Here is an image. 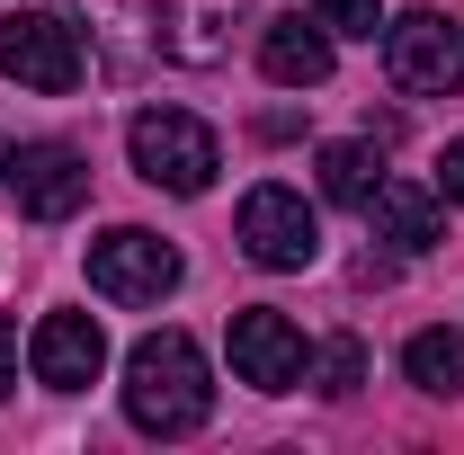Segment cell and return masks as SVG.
Returning <instances> with one entry per match:
<instances>
[{"label": "cell", "instance_id": "6da1fadb", "mask_svg": "<svg viewBox=\"0 0 464 455\" xmlns=\"http://www.w3.org/2000/svg\"><path fill=\"white\" fill-rule=\"evenodd\" d=\"M125 420L143 438H197L215 420V375H206V348L188 331H152L125 357Z\"/></svg>", "mask_w": 464, "mask_h": 455}, {"label": "cell", "instance_id": "7a4b0ae2", "mask_svg": "<svg viewBox=\"0 0 464 455\" xmlns=\"http://www.w3.org/2000/svg\"><path fill=\"white\" fill-rule=\"evenodd\" d=\"M125 152H134V170L152 179V188H170V197H206L215 170H224V143H215V125L188 108H143L125 125Z\"/></svg>", "mask_w": 464, "mask_h": 455}, {"label": "cell", "instance_id": "3957f363", "mask_svg": "<svg viewBox=\"0 0 464 455\" xmlns=\"http://www.w3.org/2000/svg\"><path fill=\"white\" fill-rule=\"evenodd\" d=\"M81 27L72 18H54V9H9L0 18V81H18V90H45V99H63V90H81Z\"/></svg>", "mask_w": 464, "mask_h": 455}, {"label": "cell", "instance_id": "277c9868", "mask_svg": "<svg viewBox=\"0 0 464 455\" xmlns=\"http://www.w3.org/2000/svg\"><path fill=\"white\" fill-rule=\"evenodd\" d=\"M384 63H393V81L420 90V99L464 90V18H447V9H411V18H393V27H384Z\"/></svg>", "mask_w": 464, "mask_h": 455}, {"label": "cell", "instance_id": "5b68a950", "mask_svg": "<svg viewBox=\"0 0 464 455\" xmlns=\"http://www.w3.org/2000/svg\"><path fill=\"white\" fill-rule=\"evenodd\" d=\"M90 286H99L108 304H161L179 286V250L161 232H143V224H116V232L90 241Z\"/></svg>", "mask_w": 464, "mask_h": 455}, {"label": "cell", "instance_id": "8992f818", "mask_svg": "<svg viewBox=\"0 0 464 455\" xmlns=\"http://www.w3.org/2000/svg\"><path fill=\"white\" fill-rule=\"evenodd\" d=\"M241 250L259 259V268H313L322 259V215L295 197V188H250L241 197Z\"/></svg>", "mask_w": 464, "mask_h": 455}, {"label": "cell", "instance_id": "52a82bcc", "mask_svg": "<svg viewBox=\"0 0 464 455\" xmlns=\"http://www.w3.org/2000/svg\"><path fill=\"white\" fill-rule=\"evenodd\" d=\"M304 366H313V348H304V331H295L286 313H268V304L232 313V375H241V384H259V393H295Z\"/></svg>", "mask_w": 464, "mask_h": 455}, {"label": "cell", "instance_id": "ba28073f", "mask_svg": "<svg viewBox=\"0 0 464 455\" xmlns=\"http://www.w3.org/2000/svg\"><path fill=\"white\" fill-rule=\"evenodd\" d=\"M9 197H18L27 224H63V215L90 206V161H81L72 143H27V152L9 161Z\"/></svg>", "mask_w": 464, "mask_h": 455}, {"label": "cell", "instance_id": "9c48e42d", "mask_svg": "<svg viewBox=\"0 0 464 455\" xmlns=\"http://www.w3.org/2000/svg\"><path fill=\"white\" fill-rule=\"evenodd\" d=\"M27 366H36L45 393H90V384L108 375V331H99L90 313H45L36 340H27Z\"/></svg>", "mask_w": 464, "mask_h": 455}, {"label": "cell", "instance_id": "30bf717a", "mask_svg": "<svg viewBox=\"0 0 464 455\" xmlns=\"http://www.w3.org/2000/svg\"><path fill=\"white\" fill-rule=\"evenodd\" d=\"M331 45H340V36H331L322 18H268V27H259V72H268L277 90H322L331 63H340Z\"/></svg>", "mask_w": 464, "mask_h": 455}, {"label": "cell", "instance_id": "8fae6325", "mask_svg": "<svg viewBox=\"0 0 464 455\" xmlns=\"http://www.w3.org/2000/svg\"><path fill=\"white\" fill-rule=\"evenodd\" d=\"M366 224L384 232L393 250H438V241H447L438 188H420V179H375V197H366Z\"/></svg>", "mask_w": 464, "mask_h": 455}, {"label": "cell", "instance_id": "7c38bea8", "mask_svg": "<svg viewBox=\"0 0 464 455\" xmlns=\"http://www.w3.org/2000/svg\"><path fill=\"white\" fill-rule=\"evenodd\" d=\"M72 9L99 27L108 72H143V63L161 54V0H72Z\"/></svg>", "mask_w": 464, "mask_h": 455}, {"label": "cell", "instance_id": "4fadbf2b", "mask_svg": "<svg viewBox=\"0 0 464 455\" xmlns=\"http://www.w3.org/2000/svg\"><path fill=\"white\" fill-rule=\"evenodd\" d=\"M402 375L420 384V393H464V331H411L402 348Z\"/></svg>", "mask_w": 464, "mask_h": 455}, {"label": "cell", "instance_id": "5bb4252c", "mask_svg": "<svg viewBox=\"0 0 464 455\" xmlns=\"http://www.w3.org/2000/svg\"><path fill=\"white\" fill-rule=\"evenodd\" d=\"M304 384H313V393H331V402H348L357 384H366V340H357V331H331V340L313 348Z\"/></svg>", "mask_w": 464, "mask_h": 455}, {"label": "cell", "instance_id": "9a60e30c", "mask_svg": "<svg viewBox=\"0 0 464 455\" xmlns=\"http://www.w3.org/2000/svg\"><path fill=\"white\" fill-rule=\"evenodd\" d=\"M322 197L366 215V197H375V152H366V143H322Z\"/></svg>", "mask_w": 464, "mask_h": 455}, {"label": "cell", "instance_id": "2e32d148", "mask_svg": "<svg viewBox=\"0 0 464 455\" xmlns=\"http://www.w3.org/2000/svg\"><path fill=\"white\" fill-rule=\"evenodd\" d=\"M313 18H322L331 36H375V27H384V0H313Z\"/></svg>", "mask_w": 464, "mask_h": 455}, {"label": "cell", "instance_id": "e0dca14e", "mask_svg": "<svg viewBox=\"0 0 464 455\" xmlns=\"http://www.w3.org/2000/svg\"><path fill=\"white\" fill-rule=\"evenodd\" d=\"M438 197H447V206H464V134L438 152Z\"/></svg>", "mask_w": 464, "mask_h": 455}, {"label": "cell", "instance_id": "ac0fdd59", "mask_svg": "<svg viewBox=\"0 0 464 455\" xmlns=\"http://www.w3.org/2000/svg\"><path fill=\"white\" fill-rule=\"evenodd\" d=\"M9 384H18V331L0 322V393H9Z\"/></svg>", "mask_w": 464, "mask_h": 455}, {"label": "cell", "instance_id": "d6986e66", "mask_svg": "<svg viewBox=\"0 0 464 455\" xmlns=\"http://www.w3.org/2000/svg\"><path fill=\"white\" fill-rule=\"evenodd\" d=\"M0 170H9V152H0Z\"/></svg>", "mask_w": 464, "mask_h": 455}]
</instances>
